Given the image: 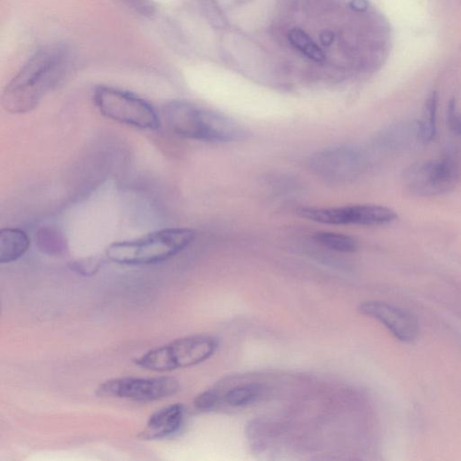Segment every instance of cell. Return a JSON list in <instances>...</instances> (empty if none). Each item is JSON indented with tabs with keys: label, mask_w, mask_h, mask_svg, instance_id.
<instances>
[{
	"label": "cell",
	"mask_w": 461,
	"mask_h": 461,
	"mask_svg": "<svg viewBox=\"0 0 461 461\" xmlns=\"http://www.w3.org/2000/svg\"><path fill=\"white\" fill-rule=\"evenodd\" d=\"M179 387V380L172 377L118 378L100 384L97 394L106 398L149 403L175 395Z\"/></svg>",
	"instance_id": "ba28073f"
},
{
	"label": "cell",
	"mask_w": 461,
	"mask_h": 461,
	"mask_svg": "<svg viewBox=\"0 0 461 461\" xmlns=\"http://www.w3.org/2000/svg\"><path fill=\"white\" fill-rule=\"evenodd\" d=\"M461 179V163L456 157L420 161L404 174L408 191L420 197H432L453 191Z\"/></svg>",
	"instance_id": "8992f818"
},
{
	"label": "cell",
	"mask_w": 461,
	"mask_h": 461,
	"mask_svg": "<svg viewBox=\"0 0 461 461\" xmlns=\"http://www.w3.org/2000/svg\"><path fill=\"white\" fill-rule=\"evenodd\" d=\"M218 347V339L209 335L180 338L143 354L136 364L155 372L193 367L211 358Z\"/></svg>",
	"instance_id": "277c9868"
},
{
	"label": "cell",
	"mask_w": 461,
	"mask_h": 461,
	"mask_svg": "<svg viewBox=\"0 0 461 461\" xmlns=\"http://www.w3.org/2000/svg\"><path fill=\"white\" fill-rule=\"evenodd\" d=\"M102 266V261L99 259H88L77 261L73 264V268L82 275H93Z\"/></svg>",
	"instance_id": "d6986e66"
},
{
	"label": "cell",
	"mask_w": 461,
	"mask_h": 461,
	"mask_svg": "<svg viewBox=\"0 0 461 461\" xmlns=\"http://www.w3.org/2000/svg\"><path fill=\"white\" fill-rule=\"evenodd\" d=\"M298 215L319 224L380 227L398 219V213L389 207L377 204H355L340 207H301Z\"/></svg>",
	"instance_id": "52a82bcc"
},
{
	"label": "cell",
	"mask_w": 461,
	"mask_h": 461,
	"mask_svg": "<svg viewBox=\"0 0 461 461\" xmlns=\"http://www.w3.org/2000/svg\"><path fill=\"white\" fill-rule=\"evenodd\" d=\"M350 6L354 11L365 12L369 8V2L367 0H352Z\"/></svg>",
	"instance_id": "ffe728a7"
},
{
	"label": "cell",
	"mask_w": 461,
	"mask_h": 461,
	"mask_svg": "<svg viewBox=\"0 0 461 461\" xmlns=\"http://www.w3.org/2000/svg\"><path fill=\"white\" fill-rule=\"evenodd\" d=\"M163 114L170 130L182 138L213 143H233L245 138V130L234 119L193 104H168Z\"/></svg>",
	"instance_id": "7a4b0ae2"
},
{
	"label": "cell",
	"mask_w": 461,
	"mask_h": 461,
	"mask_svg": "<svg viewBox=\"0 0 461 461\" xmlns=\"http://www.w3.org/2000/svg\"><path fill=\"white\" fill-rule=\"evenodd\" d=\"M94 102L100 114L110 120L140 130L156 131L161 127L156 110L146 100L117 88L99 86Z\"/></svg>",
	"instance_id": "5b68a950"
},
{
	"label": "cell",
	"mask_w": 461,
	"mask_h": 461,
	"mask_svg": "<svg viewBox=\"0 0 461 461\" xmlns=\"http://www.w3.org/2000/svg\"><path fill=\"white\" fill-rule=\"evenodd\" d=\"M31 245L29 235L22 229L7 227L0 231V264H9L23 257Z\"/></svg>",
	"instance_id": "7c38bea8"
},
{
	"label": "cell",
	"mask_w": 461,
	"mask_h": 461,
	"mask_svg": "<svg viewBox=\"0 0 461 461\" xmlns=\"http://www.w3.org/2000/svg\"><path fill=\"white\" fill-rule=\"evenodd\" d=\"M320 40L323 45L329 47L334 41V32L328 31V30L327 31H323L321 33Z\"/></svg>",
	"instance_id": "44dd1931"
},
{
	"label": "cell",
	"mask_w": 461,
	"mask_h": 461,
	"mask_svg": "<svg viewBox=\"0 0 461 461\" xmlns=\"http://www.w3.org/2000/svg\"><path fill=\"white\" fill-rule=\"evenodd\" d=\"M70 62L71 55L63 45L40 49L6 87L1 99L3 108L13 115L33 111L63 79Z\"/></svg>",
	"instance_id": "6da1fadb"
},
{
	"label": "cell",
	"mask_w": 461,
	"mask_h": 461,
	"mask_svg": "<svg viewBox=\"0 0 461 461\" xmlns=\"http://www.w3.org/2000/svg\"><path fill=\"white\" fill-rule=\"evenodd\" d=\"M218 393L215 390L204 391L194 399V407L201 412L213 411L219 403Z\"/></svg>",
	"instance_id": "e0dca14e"
},
{
	"label": "cell",
	"mask_w": 461,
	"mask_h": 461,
	"mask_svg": "<svg viewBox=\"0 0 461 461\" xmlns=\"http://www.w3.org/2000/svg\"><path fill=\"white\" fill-rule=\"evenodd\" d=\"M447 124L455 134L461 137V115L457 112L456 102L451 99L448 104Z\"/></svg>",
	"instance_id": "ac0fdd59"
},
{
	"label": "cell",
	"mask_w": 461,
	"mask_h": 461,
	"mask_svg": "<svg viewBox=\"0 0 461 461\" xmlns=\"http://www.w3.org/2000/svg\"><path fill=\"white\" fill-rule=\"evenodd\" d=\"M358 311L363 316L377 320L403 343H412L419 334L416 317L396 305L381 301H365L359 305Z\"/></svg>",
	"instance_id": "9c48e42d"
},
{
	"label": "cell",
	"mask_w": 461,
	"mask_h": 461,
	"mask_svg": "<svg viewBox=\"0 0 461 461\" xmlns=\"http://www.w3.org/2000/svg\"><path fill=\"white\" fill-rule=\"evenodd\" d=\"M195 231L189 228H168L134 240L112 243L106 257L127 266L161 264L184 252L194 242Z\"/></svg>",
	"instance_id": "3957f363"
},
{
	"label": "cell",
	"mask_w": 461,
	"mask_h": 461,
	"mask_svg": "<svg viewBox=\"0 0 461 461\" xmlns=\"http://www.w3.org/2000/svg\"><path fill=\"white\" fill-rule=\"evenodd\" d=\"M185 416V407L181 404L168 405L149 416L145 428L140 432L143 439H161L170 437L181 428Z\"/></svg>",
	"instance_id": "8fae6325"
},
{
	"label": "cell",
	"mask_w": 461,
	"mask_h": 461,
	"mask_svg": "<svg viewBox=\"0 0 461 461\" xmlns=\"http://www.w3.org/2000/svg\"><path fill=\"white\" fill-rule=\"evenodd\" d=\"M289 40L293 47L302 51L305 56L314 60V62L321 63L325 60V56L323 51L302 30L298 29L290 30Z\"/></svg>",
	"instance_id": "2e32d148"
},
{
	"label": "cell",
	"mask_w": 461,
	"mask_h": 461,
	"mask_svg": "<svg viewBox=\"0 0 461 461\" xmlns=\"http://www.w3.org/2000/svg\"><path fill=\"white\" fill-rule=\"evenodd\" d=\"M437 108L438 94L432 91L424 103L422 117L418 124V134L423 142H430L435 138Z\"/></svg>",
	"instance_id": "4fadbf2b"
},
{
	"label": "cell",
	"mask_w": 461,
	"mask_h": 461,
	"mask_svg": "<svg viewBox=\"0 0 461 461\" xmlns=\"http://www.w3.org/2000/svg\"><path fill=\"white\" fill-rule=\"evenodd\" d=\"M261 387L255 384L237 386L228 391L225 396V404L233 407H244L257 401L261 396Z\"/></svg>",
	"instance_id": "9a60e30c"
},
{
	"label": "cell",
	"mask_w": 461,
	"mask_h": 461,
	"mask_svg": "<svg viewBox=\"0 0 461 461\" xmlns=\"http://www.w3.org/2000/svg\"><path fill=\"white\" fill-rule=\"evenodd\" d=\"M362 163L359 152L352 147L326 149L311 161L314 172L334 181L352 179L358 175Z\"/></svg>",
	"instance_id": "30bf717a"
},
{
	"label": "cell",
	"mask_w": 461,
	"mask_h": 461,
	"mask_svg": "<svg viewBox=\"0 0 461 461\" xmlns=\"http://www.w3.org/2000/svg\"><path fill=\"white\" fill-rule=\"evenodd\" d=\"M314 239L326 248L340 252H354L359 248L358 241L350 235L319 232L314 234Z\"/></svg>",
	"instance_id": "5bb4252c"
}]
</instances>
